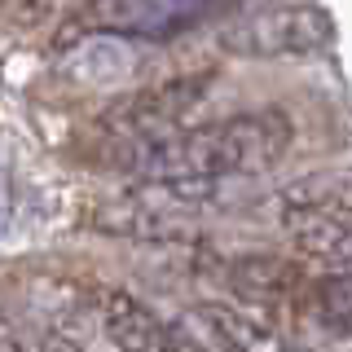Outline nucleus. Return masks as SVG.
I'll use <instances>...</instances> for the list:
<instances>
[{"label":"nucleus","instance_id":"obj_1","mask_svg":"<svg viewBox=\"0 0 352 352\" xmlns=\"http://www.w3.org/2000/svg\"><path fill=\"white\" fill-rule=\"evenodd\" d=\"M291 115L282 106H260L150 141H115V163L137 181H229L273 172L291 154Z\"/></svg>","mask_w":352,"mask_h":352},{"label":"nucleus","instance_id":"obj_2","mask_svg":"<svg viewBox=\"0 0 352 352\" xmlns=\"http://www.w3.org/2000/svg\"><path fill=\"white\" fill-rule=\"evenodd\" d=\"M220 181H137L132 190L93 207V225L106 234L176 242L190 238L194 212L216 194Z\"/></svg>","mask_w":352,"mask_h":352},{"label":"nucleus","instance_id":"obj_3","mask_svg":"<svg viewBox=\"0 0 352 352\" xmlns=\"http://www.w3.org/2000/svg\"><path fill=\"white\" fill-rule=\"evenodd\" d=\"M335 40V18L322 5H273L247 14L225 31V49L238 58H304Z\"/></svg>","mask_w":352,"mask_h":352},{"label":"nucleus","instance_id":"obj_4","mask_svg":"<svg viewBox=\"0 0 352 352\" xmlns=\"http://www.w3.org/2000/svg\"><path fill=\"white\" fill-rule=\"evenodd\" d=\"M295 330L308 352H352V264H335L317 282H300Z\"/></svg>","mask_w":352,"mask_h":352},{"label":"nucleus","instance_id":"obj_5","mask_svg":"<svg viewBox=\"0 0 352 352\" xmlns=\"http://www.w3.org/2000/svg\"><path fill=\"white\" fill-rule=\"evenodd\" d=\"M207 84H212L207 75H181V80L154 84L146 93L110 106V115L102 124L110 128L115 141H150V137H163V132H176L181 119L203 102Z\"/></svg>","mask_w":352,"mask_h":352},{"label":"nucleus","instance_id":"obj_6","mask_svg":"<svg viewBox=\"0 0 352 352\" xmlns=\"http://www.w3.org/2000/svg\"><path fill=\"white\" fill-rule=\"evenodd\" d=\"M207 5L212 0H93L80 22L128 40H163L172 31L190 27Z\"/></svg>","mask_w":352,"mask_h":352},{"label":"nucleus","instance_id":"obj_7","mask_svg":"<svg viewBox=\"0 0 352 352\" xmlns=\"http://www.w3.org/2000/svg\"><path fill=\"white\" fill-rule=\"evenodd\" d=\"M102 326L119 352H176L168 339V326L128 291H110L102 300Z\"/></svg>","mask_w":352,"mask_h":352},{"label":"nucleus","instance_id":"obj_8","mask_svg":"<svg viewBox=\"0 0 352 352\" xmlns=\"http://www.w3.org/2000/svg\"><path fill=\"white\" fill-rule=\"evenodd\" d=\"M282 229L304 256L322 264H352V212H282Z\"/></svg>","mask_w":352,"mask_h":352},{"label":"nucleus","instance_id":"obj_9","mask_svg":"<svg viewBox=\"0 0 352 352\" xmlns=\"http://www.w3.org/2000/svg\"><path fill=\"white\" fill-rule=\"evenodd\" d=\"M225 282L234 286V295L242 300H291L300 291L304 273L295 260L286 256H238L225 264Z\"/></svg>","mask_w":352,"mask_h":352},{"label":"nucleus","instance_id":"obj_10","mask_svg":"<svg viewBox=\"0 0 352 352\" xmlns=\"http://www.w3.org/2000/svg\"><path fill=\"white\" fill-rule=\"evenodd\" d=\"M66 71L80 84H119L137 71V49L128 44V36L102 31V36H88L66 53Z\"/></svg>","mask_w":352,"mask_h":352},{"label":"nucleus","instance_id":"obj_11","mask_svg":"<svg viewBox=\"0 0 352 352\" xmlns=\"http://www.w3.org/2000/svg\"><path fill=\"white\" fill-rule=\"evenodd\" d=\"M282 212H352V172H308L278 194Z\"/></svg>","mask_w":352,"mask_h":352},{"label":"nucleus","instance_id":"obj_12","mask_svg":"<svg viewBox=\"0 0 352 352\" xmlns=\"http://www.w3.org/2000/svg\"><path fill=\"white\" fill-rule=\"evenodd\" d=\"M40 352H84V348L75 344L71 335H62V330H44V335H40Z\"/></svg>","mask_w":352,"mask_h":352},{"label":"nucleus","instance_id":"obj_13","mask_svg":"<svg viewBox=\"0 0 352 352\" xmlns=\"http://www.w3.org/2000/svg\"><path fill=\"white\" fill-rule=\"evenodd\" d=\"M0 352H27V344H22V335H18V326L9 322L5 313H0Z\"/></svg>","mask_w":352,"mask_h":352},{"label":"nucleus","instance_id":"obj_14","mask_svg":"<svg viewBox=\"0 0 352 352\" xmlns=\"http://www.w3.org/2000/svg\"><path fill=\"white\" fill-rule=\"evenodd\" d=\"M212 5H216V0H212Z\"/></svg>","mask_w":352,"mask_h":352}]
</instances>
